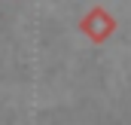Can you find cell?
I'll use <instances>...</instances> for the list:
<instances>
[{"label":"cell","instance_id":"cell-1","mask_svg":"<svg viewBox=\"0 0 131 125\" xmlns=\"http://www.w3.org/2000/svg\"><path fill=\"white\" fill-rule=\"evenodd\" d=\"M82 31L89 34L92 40H104L107 34L113 31V18H110L104 9H95V12H89V15L82 18Z\"/></svg>","mask_w":131,"mask_h":125}]
</instances>
